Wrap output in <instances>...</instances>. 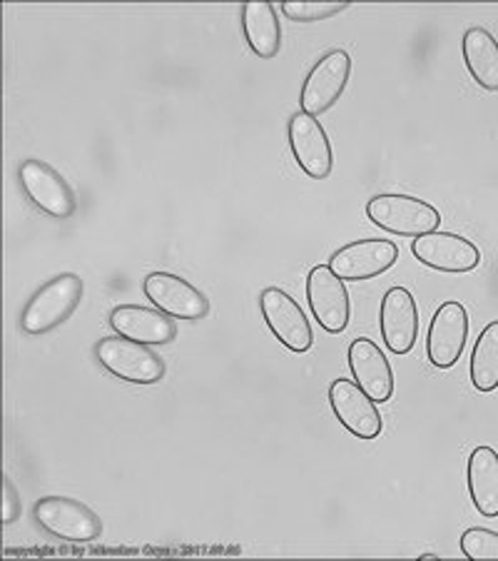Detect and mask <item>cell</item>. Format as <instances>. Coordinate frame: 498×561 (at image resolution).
<instances>
[{
	"label": "cell",
	"instance_id": "1",
	"mask_svg": "<svg viewBox=\"0 0 498 561\" xmlns=\"http://www.w3.org/2000/svg\"><path fill=\"white\" fill-rule=\"evenodd\" d=\"M85 285L83 279L72 273L53 277L50 283H45L38 293H35L25 310L21 314V330L25 334H48L58 330L62 322H68V317L78 310L80 300H83Z\"/></svg>",
	"mask_w": 498,
	"mask_h": 561
},
{
	"label": "cell",
	"instance_id": "2",
	"mask_svg": "<svg viewBox=\"0 0 498 561\" xmlns=\"http://www.w3.org/2000/svg\"><path fill=\"white\" fill-rule=\"evenodd\" d=\"M367 217L379 230H386L398 238H421L439 230L441 215L433 205L414 195L384 193L367 203Z\"/></svg>",
	"mask_w": 498,
	"mask_h": 561
},
{
	"label": "cell",
	"instance_id": "3",
	"mask_svg": "<svg viewBox=\"0 0 498 561\" xmlns=\"http://www.w3.org/2000/svg\"><path fill=\"white\" fill-rule=\"evenodd\" d=\"M95 359L105 373L128 385H158L165 377V362L140 342L115 337H100L95 342Z\"/></svg>",
	"mask_w": 498,
	"mask_h": 561
},
{
	"label": "cell",
	"instance_id": "4",
	"mask_svg": "<svg viewBox=\"0 0 498 561\" xmlns=\"http://www.w3.org/2000/svg\"><path fill=\"white\" fill-rule=\"evenodd\" d=\"M33 519L50 537L76 541V545L95 541L103 531V522L97 514L83 502L70 500V496H43L33 506Z\"/></svg>",
	"mask_w": 498,
	"mask_h": 561
},
{
	"label": "cell",
	"instance_id": "5",
	"mask_svg": "<svg viewBox=\"0 0 498 561\" xmlns=\"http://www.w3.org/2000/svg\"><path fill=\"white\" fill-rule=\"evenodd\" d=\"M21 190L28 197V203L53 220H70L78 210V197L72 187L66 183L56 168H50L43 160H25L18 170Z\"/></svg>",
	"mask_w": 498,
	"mask_h": 561
},
{
	"label": "cell",
	"instance_id": "6",
	"mask_svg": "<svg viewBox=\"0 0 498 561\" xmlns=\"http://www.w3.org/2000/svg\"><path fill=\"white\" fill-rule=\"evenodd\" d=\"M259 312L262 320L267 322L269 332L282 342L289 352L304 355L314 345L312 324L292 295L285 293L282 287H265L259 293Z\"/></svg>",
	"mask_w": 498,
	"mask_h": 561
},
{
	"label": "cell",
	"instance_id": "7",
	"mask_svg": "<svg viewBox=\"0 0 498 561\" xmlns=\"http://www.w3.org/2000/svg\"><path fill=\"white\" fill-rule=\"evenodd\" d=\"M351 78V58L347 50L334 48L314 62L312 70L306 72L302 93H299V107L310 115L327 113L334 103L339 101L344 88Z\"/></svg>",
	"mask_w": 498,
	"mask_h": 561
},
{
	"label": "cell",
	"instance_id": "8",
	"mask_svg": "<svg viewBox=\"0 0 498 561\" xmlns=\"http://www.w3.org/2000/svg\"><path fill=\"white\" fill-rule=\"evenodd\" d=\"M287 142L299 170L312 180H327L334 170L332 142L314 115L297 111L287 123Z\"/></svg>",
	"mask_w": 498,
	"mask_h": 561
},
{
	"label": "cell",
	"instance_id": "9",
	"mask_svg": "<svg viewBox=\"0 0 498 561\" xmlns=\"http://www.w3.org/2000/svg\"><path fill=\"white\" fill-rule=\"evenodd\" d=\"M306 302L320 328L329 334H341L349 328L351 302L344 279L332 273L329 265H314L306 275Z\"/></svg>",
	"mask_w": 498,
	"mask_h": 561
},
{
	"label": "cell",
	"instance_id": "10",
	"mask_svg": "<svg viewBox=\"0 0 498 561\" xmlns=\"http://www.w3.org/2000/svg\"><path fill=\"white\" fill-rule=\"evenodd\" d=\"M398 260V245L384 238H367L349 242L329 257L332 273L344 283H364L392 270Z\"/></svg>",
	"mask_w": 498,
	"mask_h": 561
},
{
	"label": "cell",
	"instance_id": "11",
	"mask_svg": "<svg viewBox=\"0 0 498 561\" xmlns=\"http://www.w3.org/2000/svg\"><path fill=\"white\" fill-rule=\"evenodd\" d=\"M329 407L334 417L349 434L357 439L371 442L377 439L384 430L382 414H379V404L361 389L355 379L339 377L329 385Z\"/></svg>",
	"mask_w": 498,
	"mask_h": 561
},
{
	"label": "cell",
	"instance_id": "12",
	"mask_svg": "<svg viewBox=\"0 0 498 561\" xmlns=\"http://www.w3.org/2000/svg\"><path fill=\"white\" fill-rule=\"evenodd\" d=\"M142 293L148 302L155 305V310L165 312L172 320L197 322L210 312L205 293L187 283L185 277L172 273H150L142 279Z\"/></svg>",
	"mask_w": 498,
	"mask_h": 561
},
{
	"label": "cell",
	"instance_id": "13",
	"mask_svg": "<svg viewBox=\"0 0 498 561\" xmlns=\"http://www.w3.org/2000/svg\"><path fill=\"white\" fill-rule=\"evenodd\" d=\"M412 252L421 265L447 275L474 273L482 265V252H478V248L456 232L433 230L421 234V238H414Z\"/></svg>",
	"mask_w": 498,
	"mask_h": 561
},
{
	"label": "cell",
	"instance_id": "14",
	"mask_svg": "<svg viewBox=\"0 0 498 561\" xmlns=\"http://www.w3.org/2000/svg\"><path fill=\"white\" fill-rule=\"evenodd\" d=\"M468 340V312L466 307L449 300L433 312L427 332V357L437 369H451L464 355Z\"/></svg>",
	"mask_w": 498,
	"mask_h": 561
},
{
	"label": "cell",
	"instance_id": "15",
	"mask_svg": "<svg viewBox=\"0 0 498 561\" xmlns=\"http://www.w3.org/2000/svg\"><path fill=\"white\" fill-rule=\"evenodd\" d=\"M379 330L389 352L409 355L419 340V305L406 287H389L379 307Z\"/></svg>",
	"mask_w": 498,
	"mask_h": 561
},
{
	"label": "cell",
	"instance_id": "16",
	"mask_svg": "<svg viewBox=\"0 0 498 561\" xmlns=\"http://www.w3.org/2000/svg\"><path fill=\"white\" fill-rule=\"evenodd\" d=\"M347 362L351 369L355 382L364 389V392L377 404H384L392 400L394 394V369L389 365V359L374 340L357 337L349 345Z\"/></svg>",
	"mask_w": 498,
	"mask_h": 561
},
{
	"label": "cell",
	"instance_id": "17",
	"mask_svg": "<svg viewBox=\"0 0 498 561\" xmlns=\"http://www.w3.org/2000/svg\"><path fill=\"white\" fill-rule=\"evenodd\" d=\"M107 322H111L115 334H120L125 340L140 342V345L162 347L177 337V324L172 317L140 305H117Z\"/></svg>",
	"mask_w": 498,
	"mask_h": 561
},
{
	"label": "cell",
	"instance_id": "18",
	"mask_svg": "<svg viewBox=\"0 0 498 561\" xmlns=\"http://www.w3.org/2000/svg\"><path fill=\"white\" fill-rule=\"evenodd\" d=\"M468 496L486 519L498 517V451L488 445L471 451L466 465Z\"/></svg>",
	"mask_w": 498,
	"mask_h": 561
},
{
	"label": "cell",
	"instance_id": "19",
	"mask_svg": "<svg viewBox=\"0 0 498 561\" xmlns=\"http://www.w3.org/2000/svg\"><path fill=\"white\" fill-rule=\"evenodd\" d=\"M242 31L250 50L257 58L269 60L282 48V28L275 5L267 0H250L242 5Z\"/></svg>",
	"mask_w": 498,
	"mask_h": 561
},
{
	"label": "cell",
	"instance_id": "20",
	"mask_svg": "<svg viewBox=\"0 0 498 561\" xmlns=\"http://www.w3.org/2000/svg\"><path fill=\"white\" fill-rule=\"evenodd\" d=\"M461 56L474 83L488 93H498V41L494 33L482 25L468 28L461 38Z\"/></svg>",
	"mask_w": 498,
	"mask_h": 561
},
{
	"label": "cell",
	"instance_id": "21",
	"mask_svg": "<svg viewBox=\"0 0 498 561\" xmlns=\"http://www.w3.org/2000/svg\"><path fill=\"white\" fill-rule=\"evenodd\" d=\"M471 385L478 392H496L498 389V320L488 322L478 334L474 352H471V365H468Z\"/></svg>",
	"mask_w": 498,
	"mask_h": 561
},
{
	"label": "cell",
	"instance_id": "22",
	"mask_svg": "<svg viewBox=\"0 0 498 561\" xmlns=\"http://www.w3.org/2000/svg\"><path fill=\"white\" fill-rule=\"evenodd\" d=\"M279 8H282V15L294 23H320L347 11L349 3H344V0L341 3H337V0H327V3L324 0H285Z\"/></svg>",
	"mask_w": 498,
	"mask_h": 561
},
{
	"label": "cell",
	"instance_id": "23",
	"mask_svg": "<svg viewBox=\"0 0 498 561\" xmlns=\"http://www.w3.org/2000/svg\"><path fill=\"white\" fill-rule=\"evenodd\" d=\"M461 554L468 561L498 559V531L486 527H471L459 539Z\"/></svg>",
	"mask_w": 498,
	"mask_h": 561
},
{
	"label": "cell",
	"instance_id": "24",
	"mask_svg": "<svg viewBox=\"0 0 498 561\" xmlns=\"http://www.w3.org/2000/svg\"><path fill=\"white\" fill-rule=\"evenodd\" d=\"M21 512H23L21 494L15 492L11 477H5L3 479V524H13L18 517H21Z\"/></svg>",
	"mask_w": 498,
	"mask_h": 561
}]
</instances>
